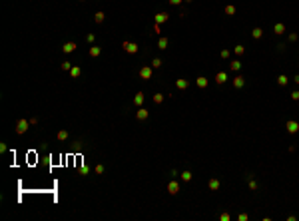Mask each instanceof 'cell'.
Instances as JSON below:
<instances>
[{"label":"cell","mask_w":299,"mask_h":221,"mask_svg":"<svg viewBox=\"0 0 299 221\" xmlns=\"http://www.w3.org/2000/svg\"><path fill=\"white\" fill-rule=\"evenodd\" d=\"M160 66H162V60H160V58H154V60H152V68H154V70H158Z\"/></svg>","instance_id":"f546056e"},{"label":"cell","mask_w":299,"mask_h":221,"mask_svg":"<svg viewBox=\"0 0 299 221\" xmlns=\"http://www.w3.org/2000/svg\"><path fill=\"white\" fill-rule=\"evenodd\" d=\"M60 68H62V70H68V72H70V70H72V62H68V60H64V62H62V64H60Z\"/></svg>","instance_id":"f1b7e54d"},{"label":"cell","mask_w":299,"mask_h":221,"mask_svg":"<svg viewBox=\"0 0 299 221\" xmlns=\"http://www.w3.org/2000/svg\"><path fill=\"white\" fill-rule=\"evenodd\" d=\"M251 36H253L255 40H259V38L263 36V30H261V28H253V30H251Z\"/></svg>","instance_id":"44dd1931"},{"label":"cell","mask_w":299,"mask_h":221,"mask_svg":"<svg viewBox=\"0 0 299 221\" xmlns=\"http://www.w3.org/2000/svg\"><path fill=\"white\" fill-rule=\"evenodd\" d=\"M148 116H150V112H148V110H144V108H140V110H138V112H136V118H138V120H140V122L148 120Z\"/></svg>","instance_id":"9c48e42d"},{"label":"cell","mask_w":299,"mask_h":221,"mask_svg":"<svg viewBox=\"0 0 299 221\" xmlns=\"http://www.w3.org/2000/svg\"><path fill=\"white\" fill-rule=\"evenodd\" d=\"M229 70L231 72H239V70H241V62H239V60H231L229 62Z\"/></svg>","instance_id":"4fadbf2b"},{"label":"cell","mask_w":299,"mask_h":221,"mask_svg":"<svg viewBox=\"0 0 299 221\" xmlns=\"http://www.w3.org/2000/svg\"><path fill=\"white\" fill-rule=\"evenodd\" d=\"M231 84H233V88H235V90H241V88L245 86V78L237 74V76H235L233 80H231Z\"/></svg>","instance_id":"277c9868"},{"label":"cell","mask_w":299,"mask_h":221,"mask_svg":"<svg viewBox=\"0 0 299 221\" xmlns=\"http://www.w3.org/2000/svg\"><path fill=\"white\" fill-rule=\"evenodd\" d=\"M80 173H82V175H86V173H90V167H86V165H82V167H80Z\"/></svg>","instance_id":"e575fe53"},{"label":"cell","mask_w":299,"mask_h":221,"mask_svg":"<svg viewBox=\"0 0 299 221\" xmlns=\"http://www.w3.org/2000/svg\"><path fill=\"white\" fill-rule=\"evenodd\" d=\"M184 2H192V0H184Z\"/></svg>","instance_id":"b9f144b4"},{"label":"cell","mask_w":299,"mask_h":221,"mask_svg":"<svg viewBox=\"0 0 299 221\" xmlns=\"http://www.w3.org/2000/svg\"><path fill=\"white\" fill-rule=\"evenodd\" d=\"M208 187L212 189V191L220 189V179H217V177H212V179H209V183H208Z\"/></svg>","instance_id":"7c38bea8"},{"label":"cell","mask_w":299,"mask_h":221,"mask_svg":"<svg viewBox=\"0 0 299 221\" xmlns=\"http://www.w3.org/2000/svg\"><path fill=\"white\" fill-rule=\"evenodd\" d=\"M196 84H197V88L204 90V88H208V78H205V76H200V78L196 80Z\"/></svg>","instance_id":"5bb4252c"},{"label":"cell","mask_w":299,"mask_h":221,"mask_svg":"<svg viewBox=\"0 0 299 221\" xmlns=\"http://www.w3.org/2000/svg\"><path fill=\"white\" fill-rule=\"evenodd\" d=\"M104 18H106V14H104L102 10H100V12H96V14H94V22H98V24H102V22H104Z\"/></svg>","instance_id":"e0dca14e"},{"label":"cell","mask_w":299,"mask_h":221,"mask_svg":"<svg viewBox=\"0 0 299 221\" xmlns=\"http://www.w3.org/2000/svg\"><path fill=\"white\" fill-rule=\"evenodd\" d=\"M225 14L227 16H233L235 14V6H233V4H227V6H225Z\"/></svg>","instance_id":"484cf974"},{"label":"cell","mask_w":299,"mask_h":221,"mask_svg":"<svg viewBox=\"0 0 299 221\" xmlns=\"http://www.w3.org/2000/svg\"><path fill=\"white\" fill-rule=\"evenodd\" d=\"M273 30H275V34H283V32H285V26H283L281 22H277L275 26H273Z\"/></svg>","instance_id":"d4e9b609"},{"label":"cell","mask_w":299,"mask_h":221,"mask_svg":"<svg viewBox=\"0 0 299 221\" xmlns=\"http://www.w3.org/2000/svg\"><path fill=\"white\" fill-rule=\"evenodd\" d=\"M168 44H170V40H168V38H160V40H158V48L160 50H166Z\"/></svg>","instance_id":"ac0fdd59"},{"label":"cell","mask_w":299,"mask_h":221,"mask_svg":"<svg viewBox=\"0 0 299 221\" xmlns=\"http://www.w3.org/2000/svg\"><path fill=\"white\" fill-rule=\"evenodd\" d=\"M297 38H299V36H297L295 32H291V34H289V42H297Z\"/></svg>","instance_id":"8d00e7d4"},{"label":"cell","mask_w":299,"mask_h":221,"mask_svg":"<svg viewBox=\"0 0 299 221\" xmlns=\"http://www.w3.org/2000/svg\"><path fill=\"white\" fill-rule=\"evenodd\" d=\"M170 20V14L168 12H158L156 14V24H164V22H168Z\"/></svg>","instance_id":"52a82bcc"},{"label":"cell","mask_w":299,"mask_h":221,"mask_svg":"<svg viewBox=\"0 0 299 221\" xmlns=\"http://www.w3.org/2000/svg\"><path fill=\"white\" fill-rule=\"evenodd\" d=\"M28 124H30V122H28L26 118L18 120V122H16V131H18V134H26V131H28Z\"/></svg>","instance_id":"6da1fadb"},{"label":"cell","mask_w":299,"mask_h":221,"mask_svg":"<svg viewBox=\"0 0 299 221\" xmlns=\"http://www.w3.org/2000/svg\"><path fill=\"white\" fill-rule=\"evenodd\" d=\"M285 127H287V131H289V134H297V131H299V122H295V120H289L287 124H285Z\"/></svg>","instance_id":"5b68a950"},{"label":"cell","mask_w":299,"mask_h":221,"mask_svg":"<svg viewBox=\"0 0 299 221\" xmlns=\"http://www.w3.org/2000/svg\"><path fill=\"white\" fill-rule=\"evenodd\" d=\"M152 72H154V68H152V66H142L140 68V78L142 80H150L152 78Z\"/></svg>","instance_id":"3957f363"},{"label":"cell","mask_w":299,"mask_h":221,"mask_svg":"<svg viewBox=\"0 0 299 221\" xmlns=\"http://www.w3.org/2000/svg\"><path fill=\"white\" fill-rule=\"evenodd\" d=\"M62 52H64V54H72V52H76V42H66V44L62 46Z\"/></svg>","instance_id":"ba28073f"},{"label":"cell","mask_w":299,"mask_h":221,"mask_svg":"<svg viewBox=\"0 0 299 221\" xmlns=\"http://www.w3.org/2000/svg\"><path fill=\"white\" fill-rule=\"evenodd\" d=\"M56 138L60 139V142H64V139H68V131H66V130H60V131L56 134Z\"/></svg>","instance_id":"603a6c76"},{"label":"cell","mask_w":299,"mask_h":221,"mask_svg":"<svg viewBox=\"0 0 299 221\" xmlns=\"http://www.w3.org/2000/svg\"><path fill=\"white\" fill-rule=\"evenodd\" d=\"M80 74H82L80 66H72V70H70V76H72V78H80Z\"/></svg>","instance_id":"ffe728a7"},{"label":"cell","mask_w":299,"mask_h":221,"mask_svg":"<svg viewBox=\"0 0 299 221\" xmlns=\"http://www.w3.org/2000/svg\"><path fill=\"white\" fill-rule=\"evenodd\" d=\"M122 48H124L128 54H136L138 50H140V46H138L136 42H124V44H122Z\"/></svg>","instance_id":"7a4b0ae2"},{"label":"cell","mask_w":299,"mask_h":221,"mask_svg":"<svg viewBox=\"0 0 299 221\" xmlns=\"http://www.w3.org/2000/svg\"><path fill=\"white\" fill-rule=\"evenodd\" d=\"M134 104H136L138 108H140V106L144 104V94H142V92H138V94L134 96Z\"/></svg>","instance_id":"2e32d148"},{"label":"cell","mask_w":299,"mask_h":221,"mask_svg":"<svg viewBox=\"0 0 299 221\" xmlns=\"http://www.w3.org/2000/svg\"><path fill=\"white\" fill-rule=\"evenodd\" d=\"M180 177H182V181H186V183H188V181H192V177H193V175H192V171H188V169H186V171H184Z\"/></svg>","instance_id":"7402d4cb"},{"label":"cell","mask_w":299,"mask_h":221,"mask_svg":"<svg viewBox=\"0 0 299 221\" xmlns=\"http://www.w3.org/2000/svg\"><path fill=\"white\" fill-rule=\"evenodd\" d=\"M8 150V146H6V143H0V151H2V154H4V151H6Z\"/></svg>","instance_id":"f35d334b"},{"label":"cell","mask_w":299,"mask_h":221,"mask_svg":"<svg viewBox=\"0 0 299 221\" xmlns=\"http://www.w3.org/2000/svg\"><path fill=\"white\" fill-rule=\"evenodd\" d=\"M188 80H184V78H180V80H176V88H178V90H188Z\"/></svg>","instance_id":"8fae6325"},{"label":"cell","mask_w":299,"mask_h":221,"mask_svg":"<svg viewBox=\"0 0 299 221\" xmlns=\"http://www.w3.org/2000/svg\"><path fill=\"white\" fill-rule=\"evenodd\" d=\"M220 219H221V221H229V219H231V215H229V213H221V215H220Z\"/></svg>","instance_id":"d590c367"},{"label":"cell","mask_w":299,"mask_h":221,"mask_svg":"<svg viewBox=\"0 0 299 221\" xmlns=\"http://www.w3.org/2000/svg\"><path fill=\"white\" fill-rule=\"evenodd\" d=\"M94 171H96V173H98V175H102V173H104V171H106V169H104V165H102V163H100V165H96V169H94Z\"/></svg>","instance_id":"4dcf8cb0"},{"label":"cell","mask_w":299,"mask_h":221,"mask_svg":"<svg viewBox=\"0 0 299 221\" xmlns=\"http://www.w3.org/2000/svg\"><path fill=\"white\" fill-rule=\"evenodd\" d=\"M233 52H235V56H241V54L245 52V48H243L241 44H237V46H235V48H233Z\"/></svg>","instance_id":"4316f807"},{"label":"cell","mask_w":299,"mask_h":221,"mask_svg":"<svg viewBox=\"0 0 299 221\" xmlns=\"http://www.w3.org/2000/svg\"><path fill=\"white\" fill-rule=\"evenodd\" d=\"M184 0H170V4H174V6H178V4H182Z\"/></svg>","instance_id":"ab89813d"},{"label":"cell","mask_w":299,"mask_h":221,"mask_svg":"<svg viewBox=\"0 0 299 221\" xmlns=\"http://www.w3.org/2000/svg\"><path fill=\"white\" fill-rule=\"evenodd\" d=\"M82 2H84V0H82Z\"/></svg>","instance_id":"7bdbcfd3"},{"label":"cell","mask_w":299,"mask_h":221,"mask_svg":"<svg viewBox=\"0 0 299 221\" xmlns=\"http://www.w3.org/2000/svg\"><path fill=\"white\" fill-rule=\"evenodd\" d=\"M293 82H295L297 86H299V74H297V76H293Z\"/></svg>","instance_id":"60d3db41"},{"label":"cell","mask_w":299,"mask_h":221,"mask_svg":"<svg viewBox=\"0 0 299 221\" xmlns=\"http://www.w3.org/2000/svg\"><path fill=\"white\" fill-rule=\"evenodd\" d=\"M247 185H249V189H251V191L257 189V181H255L253 177H247Z\"/></svg>","instance_id":"cb8c5ba5"},{"label":"cell","mask_w":299,"mask_h":221,"mask_svg":"<svg viewBox=\"0 0 299 221\" xmlns=\"http://www.w3.org/2000/svg\"><path fill=\"white\" fill-rule=\"evenodd\" d=\"M164 102V94H154V104L156 106H160Z\"/></svg>","instance_id":"83f0119b"},{"label":"cell","mask_w":299,"mask_h":221,"mask_svg":"<svg viewBox=\"0 0 299 221\" xmlns=\"http://www.w3.org/2000/svg\"><path fill=\"white\" fill-rule=\"evenodd\" d=\"M277 84H279L281 88H285V86H287V84H289V78H287V76H285V74L277 76Z\"/></svg>","instance_id":"9a60e30c"},{"label":"cell","mask_w":299,"mask_h":221,"mask_svg":"<svg viewBox=\"0 0 299 221\" xmlns=\"http://www.w3.org/2000/svg\"><path fill=\"white\" fill-rule=\"evenodd\" d=\"M220 56L224 58V60H227V58H229V50H221V52H220Z\"/></svg>","instance_id":"1f68e13d"},{"label":"cell","mask_w":299,"mask_h":221,"mask_svg":"<svg viewBox=\"0 0 299 221\" xmlns=\"http://www.w3.org/2000/svg\"><path fill=\"white\" fill-rule=\"evenodd\" d=\"M86 40H88V42H90V44H94V40H96V36H94V34H88V36H86Z\"/></svg>","instance_id":"74e56055"},{"label":"cell","mask_w":299,"mask_h":221,"mask_svg":"<svg viewBox=\"0 0 299 221\" xmlns=\"http://www.w3.org/2000/svg\"><path fill=\"white\" fill-rule=\"evenodd\" d=\"M216 82L220 84V86H221V84H225L227 82V74H225V72H217V74H216Z\"/></svg>","instance_id":"30bf717a"},{"label":"cell","mask_w":299,"mask_h":221,"mask_svg":"<svg viewBox=\"0 0 299 221\" xmlns=\"http://www.w3.org/2000/svg\"><path fill=\"white\" fill-rule=\"evenodd\" d=\"M100 54H102V48H98V46H92L90 48V56L92 58H98Z\"/></svg>","instance_id":"d6986e66"},{"label":"cell","mask_w":299,"mask_h":221,"mask_svg":"<svg viewBox=\"0 0 299 221\" xmlns=\"http://www.w3.org/2000/svg\"><path fill=\"white\" fill-rule=\"evenodd\" d=\"M237 219H239V221H247V219H249V215H247V213H239Z\"/></svg>","instance_id":"836d02e7"},{"label":"cell","mask_w":299,"mask_h":221,"mask_svg":"<svg viewBox=\"0 0 299 221\" xmlns=\"http://www.w3.org/2000/svg\"><path fill=\"white\" fill-rule=\"evenodd\" d=\"M168 191H170L172 195H176V193H180V183L176 179H172L170 183H168Z\"/></svg>","instance_id":"8992f818"},{"label":"cell","mask_w":299,"mask_h":221,"mask_svg":"<svg viewBox=\"0 0 299 221\" xmlns=\"http://www.w3.org/2000/svg\"><path fill=\"white\" fill-rule=\"evenodd\" d=\"M291 100H293V102H299V90L291 92Z\"/></svg>","instance_id":"d6a6232c"}]
</instances>
